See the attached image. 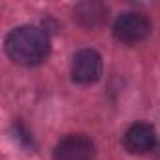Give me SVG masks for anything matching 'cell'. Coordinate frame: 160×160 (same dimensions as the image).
Returning <instances> with one entry per match:
<instances>
[{
	"label": "cell",
	"instance_id": "2",
	"mask_svg": "<svg viewBox=\"0 0 160 160\" xmlns=\"http://www.w3.org/2000/svg\"><path fill=\"white\" fill-rule=\"evenodd\" d=\"M102 75V58L92 49L77 51L72 60V79L79 85H92Z\"/></svg>",
	"mask_w": 160,
	"mask_h": 160
},
{
	"label": "cell",
	"instance_id": "5",
	"mask_svg": "<svg viewBox=\"0 0 160 160\" xmlns=\"http://www.w3.org/2000/svg\"><path fill=\"white\" fill-rule=\"evenodd\" d=\"M156 143V134L154 128L147 122H136L132 124L122 138V145L126 147V151L136 152V154H143L149 152Z\"/></svg>",
	"mask_w": 160,
	"mask_h": 160
},
{
	"label": "cell",
	"instance_id": "6",
	"mask_svg": "<svg viewBox=\"0 0 160 160\" xmlns=\"http://www.w3.org/2000/svg\"><path fill=\"white\" fill-rule=\"evenodd\" d=\"M106 12L108 10L98 2H85L75 8V17L85 27H96L106 19Z\"/></svg>",
	"mask_w": 160,
	"mask_h": 160
},
{
	"label": "cell",
	"instance_id": "4",
	"mask_svg": "<svg viewBox=\"0 0 160 160\" xmlns=\"http://www.w3.org/2000/svg\"><path fill=\"white\" fill-rule=\"evenodd\" d=\"M94 152L96 149L91 138L83 134H70L57 143L53 151V158L55 160H92Z\"/></svg>",
	"mask_w": 160,
	"mask_h": 160
},
{
	"label": "cell",
	"instance_id": "3",
	"mask_svg": "<svg viewBox=\"0 0 160 160\" xmlns=\"http://www.w3.org/2000/svg\"><path fill=\"white\" fill-rule=\"evenodd\" d=\"M151 32V23L145 15L141 13H134V12H128V13H122L115 25H113V34L119 42H124V43H136V42H141L149 36Z\"/></svg>",
	"mask_w": 160,
	"mask_h": 160
},
{
	"label": "cell",
	"instance_id": "1",
	"mask_svg": "<svg viewBox=\"0 0 160 160\" xmlns=\"http://www.w3.org/2000/svg\"><path fill=\"white\" fill-rule=\"evenodd\" d=\"M8 57L23 66L40 64L49 53V38L38 27H19L12 30L6 38Z\"/></svg>",
	"mask_w": 160,
	"mask_h": 160
}]
</instances>
